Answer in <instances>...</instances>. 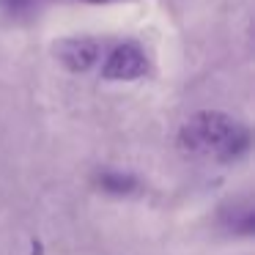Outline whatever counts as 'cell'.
<instances>
[{"label": "cell", "mask_w": 255, "mask_h": 255, "mask_svg": "<svg viewBox=\"0 0 255 255\" xmlns=\"http://www.w3.org/2000/svg\"><path fill=\"white\" fill-rule=\"evenodd\" d=\"M55 52L66 69L85 72V69H91L99 61V41L85 39V36H80V39H63L55 44Z\"/></svg>", "instance_id": "cell-3"}, {"label": "cell", "mask_w": 255, "mask_h": 255, "mask_svg": "<svg viewBox=\"0 0 255 255\" xmlns=\"http://www.w3.org/2000/svg\"><path fill=\"white\" fill-rule=\"evenodd\" d=\"M145 72H148V61L137 44H118L102 66V74L107 80H137Z\"/></svg>", "instance_id": "cell-2"}, {"label": "cell", "mask_w": 255, "mask_h": 255, "mask_svg": "<svg viewBox=\"0 0 255 255\" xmlns=\"http://www.w3.org/2000/svg\"><path fill=\"white\" fill-rule=\"evenodd\" d=\"M96 3H99V0H96Z\"/></svg>", "instance_id": "cell-5"}, {"label": "cell", "mask_w": 255, "mask_h": 255, "mask_svg": "<svg viewBox=\"0 0 255 255\" xmlns=\"http://www.w3.org/2000/svg\"><path fill=\"white\" fill-rule=\"evenodd\" d=\"M178 143L187 154L192 156H206L217 162H231L247 151L250 134L239 121L217 110H203L195 113L187 124L181 127Z\"/></svg>", "instance_id": "cell-1"}, {"label": "cell", "mask_w": 255, "mask_h": 255, "mask_svg": "<svg viewBox=\"0 0 255 255\" xmlns=\"http://www.w3.org/2000/svg\"><path fill=\"white\" fill-rule=\"evenodd\" d=\"M102 187L113 189V192H129L134 187V178L132 176H105L102 178Z\"/></svg>", "instance_id": "cell-4"}]
</instances>
